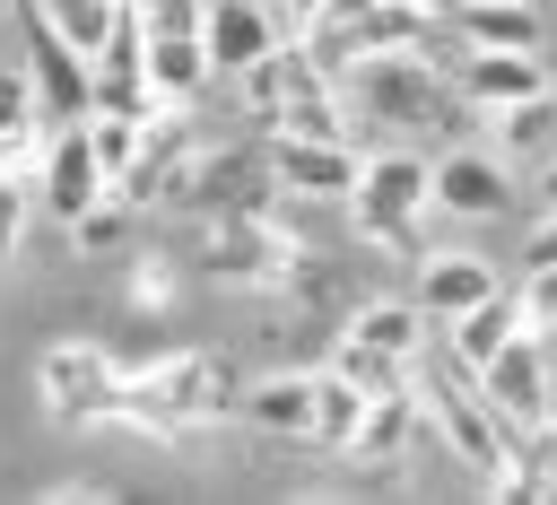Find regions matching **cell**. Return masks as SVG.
<instances>
[{
    "mask_svg": "<svg viewBox=\"0 0 557 505\" xmlns=\"http://www.w3.org/2000/svg\"><path fill=\"white\" fill-rule=\"evenodd\" d=\"M339 104L374 113L383 131H435L461 96H453V70H435V52H357L339 70Z\"/></svg>",
    "mask_w": 557,
    "mask_h": 505,
    "instance_id": "1",
    "label": "cell"
},
{
    "mask_svg": "<svg viewBox=\"0 0 557 505\" xmlns=\"http://www.w3.org/2000/svg\"><path fill=\"white\" fill-rule=\"evenodd\" d=\"M409 383H418V418H426V427L444 435V453H453V461H470V470L487 479V470H496V461L513 453V435H505V418L487 409V392H479V374H470V366H461L453 348H444V357H426V348H418V366H409Z\"/></svg>",
    "mask_w": 557,
    "mask_h": 505,
    "instance_id": "2",
    "label": "cell"
},
{
    "mask_svg": "<svg viewBox=\"0 0 557 505\" xmlns=\"http://www.w3.org/2000/svg\"><path fill=\"white\" fill-rule=\"evenodd\" d=\"M426 174H435V157H418V148H374V157H357V183H348V218H357V235L366 244H418V218H426Z\"/></svg>",
    "mask_w": 557,
    "mask_h": 505,
    "instance_id": "3",
    "label": "cell"
},
{
    "mask_svg": "<svg viewBox=\"0 0 557 505\" xmlns=\"http://www.w3.org/2000/svg\"><path fill=\"white\" fill-rule=\"evenodd\" d=\"M218 409H226L218 357H157V366H139V374H122V409H113V418H131V427H148V435H183V427H200V418H218Z\"/></svg>",
    "mask_w": 557,
    "mask_h": 505,
    "instance_id": "4",
    "label": "cell"
},
{
    "mask_svg": "<svg viewBox=\"0 0 557 505\" xmlns=\"http://www.w3.org/2000/svg\"><path fill=\"white\" fill-rule=\"evenodd\" d=\"M479 374V392H487V409L505 418V435H540L548 427V409H557V357L540 348V331L522 322L487 366H470Z\"/></svg>",
    "mask_w": 557,
    "mask_h": 505,
    "instance_id": "5",
    "label": "cell"
},
{
    "mask_svg": "<svg viewBox=\"0 0 557 505\" xmlns=\"http://www.w3.org/2000/svg\"><path fill=\"white\" fill-rule=\"evenodd\" d=\"M35 392L61 427H87V418H113L122 409V366L96 348V340H52L44 366H35Z\"/></svg>",
    "mask_w": 557,
    "mask_h": 505,
    "instance_id": "6",
    "label": "cell"
},
{
    "mask_svg": "<svg viewBox=\"0 0 557 505\" xmlns=\"http://www.w3.org/2000/svg\"><path fill=\"white\" fill-rule=\"evenodd\" d=\"M426 209L470 218V226L505 218V209H513V157H505V148H444L435 174H426Z\"/></svg>",
    "mask_w": 557,
    "mask_h": 505,
    "instance_id": "7",
    "label": "cell"
},
{
    "mask_svg": "<svg viewBox=\"0 0 557 505\" xmlns=\"http://www.w3.org/2000/svg\"><path fill=\"white\" fill-rule=\"evenodd\" d=\"M540 87H557V78H548V52H531V44H461V61H453V96L470 113H505Z\"/></svg>",
    "mask_w": 557,
    "mask_h": 505,
    "instance_id": "8",
    "label": "cell"
},
{
    "mask_svg": "<svg viewBox=\"0 0 557 505\" xmlns=\"http://www.w3.org/2000/svg\"><path fill=\"white\" fill-rule=\"evenodd\" d=\"M26 78H35V113H44V131H52V122H87V113H96V70H87V52H78V44H61L35 9H26Z\"/></svg>",
    "mask_w": 557,
    "mask_h": 505,
    "instance_id": "9",
    "label": "cell"
},
{
    "mask_svg": "<svg viewBox=\"0 0 557 505\" xmlns=\"http://www.w3.org/2000/svg\"><path fill=\"white\" fill-rule=\"evenodd\" d=\"M113 192V174L96 165V148H87V122H52L44 131V157H35V200L70 226L87 200H104Z\"/></svg>",
    "mask_w": 557,
    "mask_h": 505,
    "instance_id": "10",
    "label": "cell"
},
{
    "mask_svg": "<svg viewBox=\"0 0 557 505\" xmlns=\"http://www.w3.org/2000/svg\"><path fill=\"white\" fill-rule=\"evenodd\" d=\"M270 183L287 200H348L357 183V148L348 139H305V131H270Z\"/></svg>",
    "mask_w": 557,
    "mask_h": 505,
    "instance_id": "11",
    "label": "cell"
},
{
    "mask_svg": "<svg viewBox=\"0 0 557 505\" xmlns=\"http://www.w3.org/2000/svg\"><path fill=\"white\" fill-rule=\"evenodd\" d=\"M200 44H209V70L218 78H244L252 61H270L287 44V17L270 0H209L200 9Z\"/></svg>",
    "mask_w": 557,
    "mask_h": 505,
    "instance_id": "12",
    "label": "cell"
},
{
    "mask_svg": "<svg viewBox=\"0 0 557 505\" xmlns=\"http://www.w3.org/2000/svg\"><path fill=\"white\" fill-rule=\"evenodd\" d=\"M496 287H505V279H496V270H487L479 253H426V261H418V287H409V296H418V313H426V322L444 331L453 313H470V305H479V296H496Z\"/></svg>",
    "mask_w": 557,
    "mask_h": 505,
    "instance_id": "13",
    "label": "cell"
},
{
    "mask_svg": "<svg viewBox=\"0 0 557 505\" xmlns=\"http://www.w3.org/2000/svg\"><path fill=\"white\" fill-rule=\"evenodd\" d=\"M139 61H148V96H157V104H191V96L218 78L200 35H139Z\"/></svg>",
    "mask_w": 557,
    "mask_h": 505,
    "instance_id": "14",
    "label": "cell"
},
{
    "mask_svg": "<svg viewBox=\"0 0 557 505\" xmlns=\"http://www.w3.org/2000/svg\"><path fill=\"white\" fill-rule=\"evenodd\" d=\"M409 435H418V383L374 392V401H366V418H357V435H348V461L383 470V461H400V453H409Z\"/></svg>",
    "mask_w": 557,
    "mask_h": 505,
    "instance_id": "15",
    "label": "cell"
},
{
    "mask_svg": "<svg viewBox=\"0 0 557 505\" xmlns=\"http://www.w3.org/2000/svg\"><path fill=\"white\" fill-rule=\"evenodd\" d=\"M444 35H461V44H531L540 52V9L531 0H444Z\"/></svg>",
    "mask_w": 557,
    "mask_h": 505,
    "instance_id": "16",
    "label": "cell"
},
{
    "mask_svg": "<svg viewBox=\"0 0 557 505\" xmlns=\"http://www.w3.org/2000/svg\"><path fill=\"white\" fill-rule=\"evenodd\" d=\"M426 331H435V322L418 313V296H374V305L348 313V340H366V348H383V357H409V366H418Z\"/></svg>",
    "mask_w": 557,
    "mask_h": 505,
    "instance_id": "17",
    "label": "cell"
},
{
    "mask_svg": "<svg viewBox=\"0 0 557 505\" xmlns=\"http://www.w3.org/2000/svg\"><path fill=\"white\" fill-rule=\"evenodd\" d=\"M513 331H522V296H505V287H496V296H479L470 313H453V322H444V348H453L461 366H487Z\"/></svg>",
    "mask_w": 557,
    "mask_h": 505,
    "instance_id": "18",
    "label": "cell"
},
{
    "mask_svg": "<svg viewBox=\"0 0 557 505\" xmlns=\"http://www.w3.org/2000/svg\"><path fill=\"white\" fill-rule=\"evenodd\" d=\"M235 409H244L261 435H313V374H261Z\"/></svg>",
    "mask_w": 557,
    "mask_h": 505,
    "instance_id": "19",
    "label": "cell"
},
{
    "mask_svg": "<svg viewBox=\"0 0 557 505\" xmlns=\"http://www.w3.org/2000/svg\"><path fill=\"white\" fill-rule=\"evenodd\" d=\"M35 157H44L35 78H26V61H0V165H35Z\"/></svg>",
    "mask_w": 557,
    "mask_h": 505,
    "instance_id": "20",
    "label": "cell"
},
{
    "mask_svg": "<svg viewBox=\"0 0 557 505\" xmlns=\"http://www.w3.org/2000/svg\"><path fill=\"white\" fill-rule=\"evenodd\" d=\"M366 401H374V392H357L339 366H322V374H313V435H305V444H322V453H348V435H357Z\"/></svg>",
    "mask_w": 557,
    "mask_h": 505,
    "instance_id": "21",
    "label": "cell"
},
{
    "mask_svg": "<svg viewBox=\"0 0 557 505\" xmlns=\"http://www.w3.org/2000/svg\"><path fill=\"white\" fill-rule=\"evenodd\" d=\"M496 148L505 157H557V87H540V96H522V104H505L496 113Z\"/></svg>",
    "mask_w": 557,
    "mask_h": 505,
    "instance_id": "22",
    "label": "cell"
},
{
    "mask_svg": "<svg viewBox=\"0 0 557 505\" xmlns=\"http://www.w3.org/2000/svg\"><path fill=\"white\" fill-rule=\"evenodd\" d=\"M26 9H35L61 44H78L87 61H96V52L113 44V26H122V0H26Z\"/></svg>",
    "mask_w": 557,
    "mask_h": 505,
    "instance_id": "23",
    "label": "cell"
},
{
    "mask_svg": "<svg viewBox=\"0 0 557 505\" xmlns=\"http://www.w3.org/2000/svg\"><path fill=\"white\" fill-rule=\"evenodd\" d=\"M139 131H148V113H87V148H96V165L122 183L131 174V157H139Z\"/></svg>",
    "mask_w": 557,
    "mask_h": 505,
    "instance_id": "24",
    "label": "cell"
},
{
    "mask_svg": "<svg viewBox=\"0 0 557 505\" xmlns=\"http://www.w3.org/2000/svg\"><path fill=\"white\" fill-rule=\"evenodd\" d=\"M331 366H339L357 392H400V383H409V357H383V348H366V340H348V331H339Z\"/></svg>",
    "mask_w": 557,
    "mask_h": 505,
    "instance_id": "25",
    "label": "cell"
},
{
    "mask_svg": "<svg viewBox=\"0 0 557 505\" xmlns=\"http://www.w3.org/2000/svg\"><path fill=\"white\" fill-rule=\"evenodd\" d=\"M122 235H131V200H122V192H104V200H87V209L70 218V244H78V253H113Z\"/></svg>",
    "mask_w": 557,
    "mask_h": 505,
    "instance_id": "26",
    "label": "cell"
},
{
    "mask_svg": "<svg viewBox=\"0 0 557 505\" xmlns=\"http://www.w3.org/2000/svg\"><path fill=\"white\" fill-rule=\"evenodd\" d=\"M522 322L540 331V340H557V261H522Z\"/></svg>",
    "mask_w": 557,
    "mask_h": 505,
    "instance_id": "27",
    "label": "cell"
},
{
    "mask_svg": "<svg viewBox=\"0 0 557 505\" xmlns=\"http://www.w3.org/2000/svg\"><path fill=\"white\" fill-rule=\"evenodd\" d=\"M139 17V35H200V9L209 0H122Z\"/></svg>",
    "mask_w": 557,
    "mask_h": 505,
    "instance_id": "28",
    "label": "cell"
},
{
    "mask_svg": "<svg viewBox=\"0 0 557 505\" xmlns=\"http://www.w3.org/2000/svg\"><path fill=\"white\" fill-rule=\"evenodd\" d=\"M26 209H35V192H26V165H0V261L17 253V235H26Z\"/></svg>",
    "mask_w": 557,
    "mask_h": 505,
    "instance_id": "29",
    "label": "cell"
},
{
    "mask_svg": "<svg viewBox=\"0 0 557 505\" xmlns=\"http://www.w3.org/2000/svg\"><path fill=\"white\" fill-rule=\"evenodd\" d=\"M522 261H557V218H548V209H540V226H531V253H522Z\"/></svg>",
    "mask_w": 557,
    "mask_h": 505,
    "instance_id": "30",
    "label": "cell"
},
{
    "mask_svg": "<svg viewBox=\"0 0 557 505\" xmlns=\"http://www.w3.org/2000/svg\"><path fill=\"white\" fill-rule=\"evenodd\" d=\"M531 200H540V209L557 218V157H540V183H531Z\"/></svg>",
    "mask_w": 557,
    "mask_h": 505,
    "instance_id": "31",
    "label": "cell"
},
{
    "mask_svg": "<svg viewBox=\"0 0 557 505\" xmlns=\"http://www.w3.org/2000/svg\"><path fill=\"white\" fill-rule=\"evenodd\" d=\"M9 9H17V0H0V17H9Z\"/></svg>",
    "mask_w": 557,
    "mask_h": 505,
    "instance_id": "32",
    "label": "cell"
}]
</instances>
